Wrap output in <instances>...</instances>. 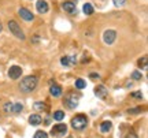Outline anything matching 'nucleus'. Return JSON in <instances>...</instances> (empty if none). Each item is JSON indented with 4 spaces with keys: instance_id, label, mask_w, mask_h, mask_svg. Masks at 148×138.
<instances>
[{
    "instance_id": "f257e3e1",
    "label": "nucleus",
    "mask_w": 148,
    "mask_h": 138,
    "mask_svg": "<svg viewBox=\"0 0 148 138\" xmlns=\"http://www.w3.org/2000/svg\"><path fill=\"white\" fill-rule=\"evenodd\" d=\"M37 84H38L37 77H34V75H27V77H25V78L21 81L19 90H21L22 93H30V92H33L37 88Z\"/></svg>"
},
{
    "instance_id": "f03ea898",
    "label": "nucleus",
    "mask_w": 148,
    "mask_h": 138,
    "mask_svg": "<svg viewBox=\"0 0 148 138\" xmlns=\"http://www.w3.org/2000/svg\"><path fill=\"white\" fill-rule=\"evenodd\" d=\"M88 126V118L84 114H78L71 119V127L74 130H84Z\"/></svg>"
},
{
    "instance_id": "7ed1b4c3",
    "label": "nucleus",
    "mask_w": 148,
    "mask_h": 138,
    "mask_svg": "<svg viewBox=\"0 0 148 138\" xmlns=\"http://www.w3.org/2000/svg\"><path fill=\"white\" fill-rule=\"evenodd\" d=\"M66 133H67V126L64 124V123H58V124H55L52 127V130H51V135L52 137H64L66 135Z\"/></svg>"
},
{
    "instance_id": "20e7f679",
    "label": "nucleus",
    "mask_w": 148,
    "mask_h": 138,
    "mask_svg": "<svg viewBox=\"0 0 148 138\" xmlns=\"http://www.w3.org/2000/svg\"><path fill=\"white\" fill-rule=\"evenodd\" d=\"M8 29H10V32L15 36L16 38H21V40H25V34L22 32L21 26L16 23L15 21H10L8 22Z\"/></svg>"
},
{
    "instance_id": "39448f33",
    "label": "nucleus",
    "mask_w": 148,
    "mask_h": 138,
    "mask_svg": "<svg viewBox=\"0 0 148 138\" xmlns=\"http://www.w3.org/2000/svg\"><path fill=\"white\" fill-rule=\"evenodd\" d=\"M64 104H66V107H69L70 109L75 108V107L78 105V96L75 94V93H73V92L67 93L66 97H64Z\"/></svg>"
},
{
    "instance_id": "423d86ee",
    "label": "nucleus",
    "mask_w": 148,
    "mask_h": 138,
    "mask_svg": "<svg viewBox=\"0 0 148 138\" xmlns=\"http://www.w3.org/2000/svg\"><path fill=\"white\" fill-rule=\"evenodd\" d=\"M115 38H116V32L112 30V29H108V30H106V32L103 33V41L106 44H108V45H111V44L114 43Z\"/></svg>"
},
{
    "instance_id": "0eeeda50",
    "label": "nucleus",
    "mask_w": 148,
    "mask_h": 138,
    "mask_svg": "<svg viewBox=\"0 0 148 138\" xmlns=\"http://www.w3.org/2000/svg\"><path fill=\"white\" fill-rule=\"evenodd\" d=\"M18 15L27 22H32L33 19H34V15L32 14V11H29L27 8H23V7H21V8L18 10Z\"/></svg>"
},
{
    "instance_id": "6e6552de",
    "label": "nucleus",
    "mask_w": 148,
    "mask_h": 138,
    "mask_svg": "<svg viewBox=\"0 0 148 138\" xmlns=\"http://www.w3.org/2000/svg\"><path fill=\"white\" fill-rule=\"evenodd\" d=\"M22 75V69L19 66H11L10 70H8V77L11 80H18Z\"/></svg>"
},
{
    "instance_id": "1a4fd4ad",
    "label": "nucleus",
    "mask_w": 148,
    "mask_h": 138,
    "mask_svg": "<svg viewBox=\"0 0 148 138\" xmlns=\"http://www.w3.org/2000/svg\"><path fill=\"white\" fill-rule=\"evenodd\" d=\"M60 63L63 67H73L74 64L77 63V58L71 55V56H63V58L60 59Z\"/></svg>"
},
{
    "instance_id": "9d476101",
    "label": "nucleus",
    "mask_w": 148,
    "mask_h": 138,
    "mask_svg": "<svg viewBox=\"0 0 148 138\" xmlns=\"http://www.w3.org/2000/svg\"><path fill=\"white\" fill-rule=\"evenodd\" d=\"M95 94L101 100H106L107 96H108V90H107V88L104 85H99L95 88Z\"/></svg>"
},
{
    "instance_id": "9b49d317",
    "label": "nucleus",
    "mask_w": 148,
    "mask_h": 138,
    "mask_svg": "<svg viewBox=\"0 0 148 138\" xmlns=\"http://www.w3.org/2000/svg\"><path fill=\"white\" fill-rule=\"evenodd\" d=\"M36 8L40 14H45V12H48V10H49V5H48V3L45 0H38L36 3Z\"/></svg>"
},
{
    "instance_id": "f8f14e48",
    "label": "nucleus",
    "mask_w": 148,
    "mask_h": 138,
    "mask_svg": "<svg viewBox=\"0 0 148 138\" xmlns=\"http://www.w3.org/2000/svg\"><path fill=\"white\" fill-rule=\"evenodd\" d=\"M42 122V118L38 115V114H33L29 116V123L32 124V126H38L40 123Z\"/></svg>"
},
{
    "instance_id": "ddd939ff",
    "label": "nucleus",
    "mask_w": 148,
    "mask_h": 138,
    "mask_svg": "<svg viewBox=\"0 0 148 138\" xmlns=\"http://www.w3.org/2000/svg\"><path fill=\"white\" fill-rule=\"evenodd\" d=\"M62 8L66 12H69V14H74L75 12V4L71 3V1H64L63 4H62Z\"/></svg>"
},
{
    "instance_id": "4468645a",
    "label": "nucleus",
    "mask_w": 148,
    "mask_h": 138,
    "mask_svg": "<svg viewBox=\"0 0 148 138\" xmlns=\"http://www.w3.org/2000/svg\"><path fill=\"white\" fill-rule=\"evenodd\" d=\"M49 92H51V94H52L53 97H59V96L62 94V88L59 85H52L49 88Z\"/></svg>"
},
{
    "instance_id": "2eb2a0df",
    "label": "nucleus",
    "mask_w": 148,
    "mask_h": 138,
    "mask_svg": "<svg viewBox=\"0 0 148 138\" xmlns=\"http://www.w3.org/2000/svg\"><path fill=\"white\" fill-rule=\"evenodd\" d=\"M33 108H34V109H37V111H47L48 105L45 104V103H42V101H37V103H34V104H33Z\"/></svg>"
},
{
    "instance_id": "dca6fc26",
    "label": "nucleus",
    "mask_w": 148,
    "mask_h": 138,
    "mask_svg": "<svg viewBox=\"0 0 148 138\" xmlns=\"http://www.w3.org/2000/svg\"><path fill=\"white\" fill-rule=\"evenodd\" d=\"M111 126H112V124H111L110 120H106V122H103V123L100 124V131H101V133H108V131L111 130Z\"/></svg>"
},
{
    "instance_id": "f3484780",
    "label": "nucleus",
    "mask_w": 148,
    "mask_h": 138,
    "mask_svg": "<svg viewBox=\"0 0 148 138\" xmlns=\"http://www.w3.org/2000/svg\"><path fill=\"white\" fill-rule=\"evenodd\" d=\"M84 12L85 15H92L93 14V7H92V4H89V3H86V4H84Z\"/></svg>"
},
{
    "instance_id": "a211bd4d",
    "label": "nucleus",
    "mask_w": 148,
    "mask_h": 138,
    "mask_svg": "<svg viewBox=\"0 0 148 138\" xmlns=\"http://www.w3.org/2000/svg\"><path fill=\"white\" fill-rule=\"evenodd\" d=\"M75 88L77 89H84V88H86V82H85L82 78H78V80H75Z\"/></svg>"
},
{
    "instance_id": "6ab92c4d",
    "label": "nucleus",
    "mask_w": 148,
    "mask_h": 138,
    "mask_svg": "<svg viewBox=\"0 0 148 138\" xmlns=\"http://www.w3.org/2000/svg\"><path fill=\"white\" fill-rule=\"evenodd\" d=\"M23 109V105H22L21 103H16V104H12V114H19V112Z\"/></svg>"
},
{
    "instance_id": "aec40b11",
    "label": "nucleus",
    "mask_w": 148,
    "mask_h": 138,
    "mask_svg": "<svg viewBox=\"0 0 148 138\" xmlns=\"http://www.w3.org/2000/svg\"><path fill=\"white\" fill-rule=\"evenodd\" d=\"M147 62H148V58L147 56H143V58L138 60V67L140 69H147Z\"/></svg>"
},
{
    "instance_id": "412c9836",
    "label": "nucleus",
    "mask_w": 148,
    "mask_h": 138,
    "mask_svg": "<svg viewBox=\"0 0 148 138\" xmlns=\"http://www.w3.org/2000/svg\"><path fill=\"white\" fill-rule=\"evenodd\" d=\"M53 119L55 120H63L64 119V112L63 111H56L53 114Z\"/></svg>"
},
{
    "instance_id": "4be33fe9",
    "label": "nucleus",
    "mask_w": 148,
    "mask_h": 138,
    "mask_svg": "<svg viewBox=\"0 0 148 138\" xmlns=\"http://www.w3.org/2000/svg\"><path fill=\"white\" fill-rule=\"evenodd\" d=\"M33 138H48V134L45 131H42V130H38V131H36Z\"/></svg>"
},
{
    "instance_id": "5701e85b",
    "label": "nucleus",
    "mask_w": 148,
    "mask_h": 138,
    "mask_svg": "<svg viewBox=\"0 0 148 138\" xmlns=\"http://www.w3.org/2000/svg\"><path fill=\"white\" fill-rule=\"evenodd\" d=\"M141 77H143V74H141L140 71H133L132 73V78L134 81H140L141 80Z\"/></svg>"
},
{
    "instance_id": "b1692460",
    "label": "nucleus",
    "mask_w": 148,
    "mask_h": 138,
    "mask_svg": "<svg viewBox=\"0 0 148 138\" xmlns=\"http://www.w3.org/2000/svg\"><path fill=\"white\" fill-rule=\"evenodd\" d=\"M130 96H132L133 99H136V100H141V99H143V94H141V92H133Z\"/></svg>"
},
{
    "instance_id": "393cba45",
    "label": "nucleus",
    "mask_w": 148,
    "mask_h": 138,
    "mask_svg": "<svg viewBox=\"0 0 148 138\" xmlns=\"http://www.w3.org/2000/svg\"><path fill=\"white\" fill-rule=\"evenodd\" d=\"M3 109H4L5 112H11L12 111V103H5L4 107H3Z\"/></svg>"
},
{
    "instance_id": "a878e982",
    "label": "nucleus",
    "mask_w": 148,
    "mask_h": 138,
    "mask_svg": "<svg viewBox=\"0 0 148 138\" xmlns=\"http://www.w3.org/2000/svg\"><path fill=\"white\" fill-rule=\"evenodd\" d=\"M112 1H114V5H116V7H121L126 3V0H112Z\"/></svg>"
},
{
    "instance_id": "bb28decb",
    "label": "nucleus",
    "mask_w": 148,
    "mask_h": 138,
    "mask_svg": "<svg viewBox=\"0 0 148 138\" xmlns=\"http://www.w3.org/2000/svg\"><path fill=\"white\" fill-rule=\"evenodd\" d=\"M129 114H140L141 112V108H133V109H129Z\"/></svg>"
},
{
    "instance_id": "cd10ccee",
    "label": "nucleus",
    "mask_w": 148,
    "mask_h": 138,
    "mask_svg": "<svg viewBox=\"0 0 148 138\" xmlns=\"http://www.w3.org/2000/svg\"><path fill=\"white\" fill-rule=\"evenodd\" d=\"M89 77H90V78H92V80H96V78H99L100 75H99V74H96V73H92V74H90Z\"/></svg>"
},
{
    "instance_id": "c85d7f7f",
    "label": "nucleus",
    "mask_w": 148,
    "mask_h": 138,
    "mask_svg": "<svg viewBox=\"0 0 148 138\" xmlns=\"http://www.w3.org/2000/svg\"><path fill=\"white\" fill-rule=\"evenodd\" d=\"M126 138H138V137L134 133H130V134H127V135H126Z\"/></svg>"
},
{
    "instance_id": "c756f323",
    "label": "nucleus",
    "mask_w": 148,
    "mask_h": 138,
    "mask_svg": "<svg viewBox=\"0 0 148 138\" xmlns=\"http://www.w3.org/2000/svg\"><path fill=\"white\" fill-rule=\"evenodd\" d=\"M1 29H3V26H1V22H0V32H1Z\"/></svg>"
}]
</instances>
